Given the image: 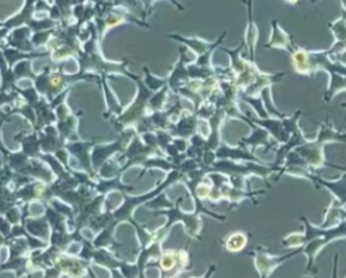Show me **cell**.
Instances as JSON below:
<instances>
[{
	"instance_id": "6da1fadb",
	"label": "cell",
	"mask_w": 346,
	"mask_h": 278,
	"mask_svg": "<svg viewBox=\"0 0 346 278\" xmlns=\"http://www.w3.org/2000/svg\"><path fill=\"white\" fill-rule=\"evenodd\" d=\"M162 265H164V267L165 269H171L172 266H173V259H172L171 255H169V257H165L164 259H162Z\"/></svg>"
}]
</instances>
